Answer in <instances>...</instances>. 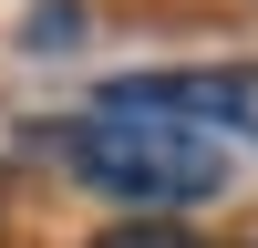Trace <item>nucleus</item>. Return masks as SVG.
Here are the masks:
<instances>
[{
  "mask_svg": "<svg viewBox=\"0 0 258 248\" xmlns=\"http://www.w3.org/2000/svg\"><path fill=\"white\" fill-rule=\"evenodd\" d=\"M73 31H83V11H73V0H52V11H31V52H62Z\"/></svg>",
  "mask_w": 258,
  "mask_h": 248,
  "instance_id": "nucleus-4",
  "label": "nucleus"
},
{
  "mask_svg": "<svg viewBox=\"0 0 258 248\" xmlns=\"http://www.w3.org/2000/svg\"><path fill=\"white\" fill-rule=\"evenodd\" d=\"M93 114H165V124H227L258 145V62H197V73H124L93 93Z\"/></svg>",
  "mask_w": 258,
  "mask_h": 248,
  "instance_id": "nucleus-2",
  "label": "nucleus"
},
{
  "mask_svg": "<svg viewBox=\"0 0 258 248\" xmlns=\"http://www.w3.org/2000/svg\"><path fill=\"white\" fill-rule=\"evenodd\" d=\"M93 248H207L197 227H176V217H124V227H103Z\"/></svg>",
  "mask_w": 258,
  "mask_h": 248,
  "instance_id": "nucleus-3",
  "label": "nucleus"
},
{
  "mask_svg": "<svg viewBox=\"0 0 258 248\" xmlns=\"http://www.w3.org/2000/svg\"><path fill=\"white\" fill-rule=\"evenodd\" d=\"M62 165H73L93 197H124V207H145V217H165V207L227 186L217 135L165 124V114H83L73 135H62Z\"/></svg>",
  "mask_w": 258,
  "mask_h": 248,
  "instance_id": "nucleus-1",
  "label": "nucleus"
},
{
  "mask_svg": "<svg viewBox=\"0 0 258 248\" xmlns=\"http://www.w3.org/2000/svg\"><path fill=\"white\" fill-rule=\"evenodd\" d=\"M238 248H258V217H248V227H238Z\"/></svg>",
  "mask_w": 258,
  "mask_h": 248,
  "instance_id": "nucleus-5",
  "label": "nucleus"
}]
</instances>
